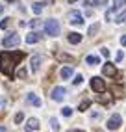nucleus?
Wrapping results in <instances>:
<instances>
[{"instance_id": "4c0bfd02", "label": "nucleus", "mask_w": 126, "mask_h": 132, "mask_svg": "<svg viewBox=\"0 0 126 132\" xmlns=\"http://www.w3.org/2000/svg\"><path fill=\"white\" fill-rule=\"evenodd\" d=\"M2 10H4V7H2V6H0V13H2Z\"/></svg>"}, {"instance_id": "6ab92c4d", "label": "nucleus", "mask_w": 126, "mask_h": 132, "mask_svg": "<svg viewBox=\"0 0 126 132\" xmlns=\"http://www.w3.org/2000/svg\"><path fill=\"white\" fill-rule=\"evenodd\" d=\"M107 0H85V6H104Z\"/></svg>"}, {"instance_id": "2f4dec72", "label": "nucleus", "mask_w": 126, "mask_h": 132, "mask_svg": "<svg viewBox=\"0 0 126 132\" xmlns=\"http://www.w3.org/2000/svg\"><path fill=\"white\" fill-rule=\"evenodd\" d=\"M122 58H124V54H122V50H121V52H117V56H115V60H117V61H121Z\"/></svg>"}, {"instance_id": "f3484780", "label": "nucleus", "mask_w": 126, "mask_h": 132, "mask_svg": "<svg viewBox=\"0 0 126 132\" xmlns=\"http://www.w3.org/2000/svg\"><path fill=\"white\" fill-rule=\"evenodd\" d=\"M96 101H98V102H102V104H110V102H111V97H107V95H104V91H102L100 95L96 97Z\"/></svg>"}, {"instance_id": "aec40b11", "label": "nucleus", "mask_w": 126, "mask_h": 132, "mask_svg": "<svg viewBox=\"0 0 126 132\" xmlns=\"http://www.w3.org/2000/svg\"><path fill=\"white\" fill-rule=\"evenodd\" d=\"M32 10H33V13H35V15H39V13L43 11V4H41V2H35Z\"/></svg>"}, {"instance_id": "9d476101", "label": "nucleus", "mask_w": 126, "mask_h": 132, "mask_svg": "<svg viewBox=\"0 0 126 132\" xmlns=\"http://www.w3.org/2000/svg\"><path fill=\"white\" fill-rule=\"evenodd\" d=\"M26 102L28 104H33V106H41V99L35 93H28L26 95Z\"/></svg>"}, {"instance_id": "7c9ffc66", "label": "nucleus", "mask_w": 126, "mask_h": 132, "mask_svg": "<svg viewBox=\"0 0 126 132\" xmlns=\"http://www.w3.org/2000/svg\"><path fill=\"white\" fill-rule=\"evenodd\" d=\"M24 119V116H22V113H17V116H15V123H21Z\"/></svg>"}, {"instance_id": "20e7f679", "label": "nucleus", "mask_w": 126, "mask_h": 132, "mask_svg": "<svg viewBox=\"0 0 126 132\" xmlns=\"http://www.w3.org/2000/svg\"><path fill=\"white\" fill-rule=\"evenodd\" d=\"M91 87L96 93H102V91H106V82L102 80L100 76H93L91 78Z\"/></svg>"}, {"instance_id": "f257e3e1", "label": "nucleus", "mask_w": 126, "mask_h": 132, "mask_svg": "<svg viewBox=\"0 0 126 132\" xmlns=\"http://www.w3.org/2000/svg\"><path fill=\"white\" fill-rule=\"evenodd\" d=\"M24 58V52H7L4 50L0 54V71H2L6 76L13 78L15 75V65Z\"/></svg>"}, {"instance_id": "cd10ccee", "label": "nucleus", "mask_w": 126, "mask_h": 132, "mask_svg": "<svg viewBox=\"0 0 126 132\" xmlns=\"http://www.w3.org/2000/svg\"><path fill=\"white\" fill-rule=\"evenodd\" d=\"M17 76H19V78H26V76H28V73H26V69H21V71L17 73Z\"/></svg>"}, {"instance_id": "4468645a", "label": "nucleus", "mask_w": 126, "mask_h": 132, "mask_svg": "<svg viewBox=\"0 0 126 132\" xmlns=\"http://www.w3.org/2000/svg\"><path fill=\"white\" fill-rule=\"evenodd\" d=\"M67 39H69V43H73V45H78V43L82 41V36H80V34H76V32H70Z\"/></svg>"}, {"instance_id": "f8f14e48", "label": "nucleus", "mask_w": 126, "mask_h": 132, "mask_svg": "<svg viewBox=\"0 0 126 132\" xmlns=\"http://www.w3.org/2000/svg\"><path fill=\"white\" fill-rule=\"evenodd\" d=\"M56 60L58 61H69V63H73V61H74V58L70 54H65V52H56Z\"/></svg>"}, {"instance_id": "b1692460", "label": "nucleus", "mask_w": 126, "mask_h": 132, "mask_svg": "<svg viewBox=\"0 0 126 132\" xmlns=\"http://www.w3.org/2000/svg\"><path fill=\"white\" fill-rule=\"evenodd\" d=\"M50 127H52V130H59V123H58V119H50Z\"/></svg>"}, {"instance_id": "c9c22d12", "label": "nucleus", "mask_w": 126, "mask_h": 132, "mask_svg": "<svg viewBox=\"0 0 126 132\" xmlns=\"http://www.w3.org/2000/svg\"><path fill=\"white\" fill-rule=\"evenodd\" d=\"M69 132H82V130H69Z\"/></svg>"}, {"instance_id": "c85d7f7f", "label": "nucleus", "mask_w": 126, "mask_h": 132, "mask_svg": "<svg viewBox=\"0 0 126 132\" xmlns=\"http://www.w3.org/2000/svg\"><path fill=\"white\" fill-rule=\"evenodd\" d=\"M82 80H84V78H82V75H76V76H74V80H73V82H74V84L78 86V84H82Z\"/></svg>"}, {"instance_id": "58836bf2", "label": "nucleus", "mask_w": 126, "mask_h": 132, "mask_svg": "<svg viewBox=\"0 0 126 132\" xmlns=\"http://www.w3.org/2000/svg\"><path fill=\"white\" fill-rule=\"evenodd\" d=\"M10 2H15V0H10Z\"/></svg>"}, {"instance_id": "412c9836", "label": "nucleus", "mask_w": 126, "mask_h": 132, "mask_svg": "<svg viewBox=\"0 0 126 132\" xmlns=\"http://www.w3.org/2000/svg\"><path fill=\"white\" fill-rule=\"evenodd\" d=\"M126 4V0H113V10H119Z\"/></svg>"}, {"instance_id": "6e6552de", "label": "nucleus", "mask_w": 126, "mask_h": 132, "mask_svg": "<svg viewBox=\"0 0 126 132\" xmlns=\"http://www.w3.org/2000/svg\"><path fill=\"white\" fill-rule=\"evenodd\" d=\"M41 125H39V121L35 119V117H32V119H28L26 121V125H24V130L26 132H33V130H37Z\"/></svg>"}, {"instance_id": "9b49d317", "label": "nucleus", "mask_w": 126, "mask_h": 132, "mask_svg": "<svg viewBox=\"0 0 126 132\" xmlns=\"http://www.w3.org/2000/svg\"><path fill=\"white\" fill-rule=\"evenodd\" d=\"M41 39V34H37V32H30L28 36H26V43L28 45H33V43H37Z\"/></svg>"}, {"instance_id": "bb28decb", "label": "nucleus", "mask_w": 126, "mask_h": 132, "mask_svg": "<svg viewBox=\"0 0 126 132\" xmlns=\"http://www.w3.org/2000/svg\"><path fill=\"white\" fill-rule=\"evenodd\" d=\"M96 32H98V24H93L91 28H89V36H95Z\"/></svg>"}, {"instance_id": "393cba45", "label": "nucleus", "mask_w": 126, "mask_h": 132, "mask_svg": "<svg viewBox=\"0 0 126 132\" xmlns=\"http://www.w3.org/2000/svg\"><path fill=\"white\" fill-rule=\"evenodd\" d=\"M61 113H63V116H65V117H70V116H73V110H70L69 106H65V108L61 110Z\"/></svg>"}, {"instance_id": "2eb2a0df", "label": "nucleus", "mask_w": 126, "mask_h": 132, "mask_svg": "<svg viewBox=\"0 0 126 132\" xmlns=\"http://www.w3.org/2000/svg\"><path fill=\"white\" fill-rule=\"evenodd\" d=\"M41 56H33L32 58V71L35 73V71H39V65H41Z\"/></svg>"}, {"instance_id": "0eeeda50", "label": "nucleus", "mask_w": 126, "mask_h": 132, "mask_svg": "<svg viewBox=\"0 0 126 132\" xmlns=\"http://www.w3.org/2000/svg\"><path fill=\"white\" fill-rule=\"evenodd\" d=\"M65 87H61V86H58V87H54V89H52V99L54 101H63V99H65Z\"/></svg>"}, {"instance_id": "a878e982", "label": "nucleus", "mask_w": 126, "mask_h": 132, "mask_svg": "<svg viewBox=\"0 0 126 132\" xmlns=\"http://www.w3.org/2000/svg\"><path fill=\"white\" fill-rule=\"evenodd\" d=\"M89 106H91V102H89V101H84L82 104H80V110H82V112H85Z\"/></svg>"}, {"instance_id": "c756f323", "label": "nucleus", "mask_w": 126, "mask_h": 132, "mask_svg": "<svg viewBox=\"0 0 126 132\" xmlns=\"http://www.w3.org/2000/svg\"><path fill=\"white\" fill-rule=\"evenodd\" d=\"M100 52H102L104 58H110V50H107V48H100Z\"/></svg>"}, {"instance_id": "e433bc0d", "label": "nucleus", "mask_w": 126, "mask_h": 132, "mask_svg": "<svg viewBox=\"0 0 126 132\" xmlns=\"http://www.w3.org/2000/svg\"><path fill=\"white\" fill-rule=\"evenodd\" d=\"M69 2H70V4H73V2H76V0H69Z\"/></svg>"}, {"instance_id": "1a4fd4ad", "label": "nucleus", "mask_w": 126, "mask_h": 132, "mask_svg": "<svg viewBox=\"0 0 126 132\" xmlns=\"http://www.w3.org/2000/svg\"><path fill=\"white\" fill-rule=\"evenodd\" d=\"M102 73H104L106 76H115V75H117V69H115L113 63L107 61V63H104V67H102Z\"/></svg>"}, {"instance_id": "7ed1b4c3", "label": "nucleus", "mask_w": 126, "mask_h": 132, "mask_svg": "<svg viewBox=\"0 0 126 132\" xmlns=\"http://www.w3.org/2000/svg\"><path fill=\"white\" fill-rule=\"evenodd\" d=\"M4 48H11V47H17L21 43V37L17 36V34H10V36H6L4 37Z\"/></svg>"}, {"instance_id": "39448f33", "label": "nucleus", "mask_w": 126, "mask_h": 132, "mask_svg": "<svg viewBox=\"0 0 126 132\" xmlns=\"http://www.w3.org/2000/svg\"><path fill=\"white\" fill-rule=\"evenodd\" d=\"M121 123H122L121 116H119V113H113V116L110 117V121H107V128H110V130H117L121 127Z\"/></svg>"}, {"instance_id": "72a5a7b5", "label": "nucleus", "mask_w": 126, "mask_h": 132, "mask_svg": "<svg viewBox=\"0 0 126 132\" xmlns=\"http://www.w3.org/2000/svg\"><path fill=\"white\" fill-rule=\"evenodd\" d=\"M121 43H122V45L126 47V36H122V37H121Z\"/></svg>"}, {"instance_id": "ddd939ff", "label": "nucleus", "mask_w": 126, "mask_h": 132, "mask_svg": "<svg viewBox=\"0 0 126 132\" xmlns=\"http://www.w3.org/2000/svg\"><path fill=\"white\" fill-rule=\"evenodd\" d=\"M111 93H113V97H119V99H121V97H124V87L121 84H117V86L111 87Z\"/></svg>"}, {"instance_id": "423d86ee", "label": "nucleus", "mask_w": 126, "mask_h": 132, "mask_svg": "<svg viewBox=\"0 0 126 132\" xmlns=\"http://www.w3.org/2000/svg\"><path fill=\"white\" fill-rule=\"evenodd\" d=\"M69 22L74 24V26H82V24H84V17H82V13L70 11V13H69Z\"/></svg>"}, {"instance_id": "473e14b6", "label": "nucleus", "mask_w": 126, "mask_h": 132, "mask_svg": "<svg viewBox=\"0 0 126 132\" xmlns=\"http://www.w3.org/2000/svg\"><path fill=\"white\" fill-rule=\"evenodd\" d=\"M30 26H32V28H37V26H39V21H37V19L32 21V22H30Z\"/></svg>"}, {"instance_id": "dca6fc26", "label": "nucleus", "mask_w": 126, "mask_h": 132, "mask_svg": "<svg viewBox=\"0 0 126 132\" xmlns=\"http://www.w3.org/2000/svg\"><path fill=\"white\" fill-rule=\"evenodd\" d=\"M59 75H61V78H63V80H67V78H70V76H73V67H63Z\"/></svg>"}, {"instance_id": "f704fd0d", "label": "nucleus", "mask_w": 126, "mask_h": 132, "mask_svg": "<svg viewBox=\"0 0 126 132\" xmlns=\"http://www.w3.org/2000/svg\"><path fill=\"white\" fill-rule=\"evenodd\" d=\"M0 132H6V128H4V127H0Z\"/></svg>"}, {"instance_id": "a211bd4d", "label": "nucleus", "mask_w": 126, "mask_h": 132, "mask_svg": "<svg viewBox=\"0 0 126 132\" xmlns=\"http://www.w3.org/2000/svg\"><path fill=\"white\" fill-rule=\"evenodd\" d=\"M85 61H87L89 65H96V63H100V58H98V56H93V54H91V56H87V58H85Z\"/></svg>"}, {"instance_id": "4be33fe9", "label": "nucleus", "mask_w": 126, "mask_h": 132, "mask_svg": "<svg viewBox=\"0 0 126 132\" xmlns=\"http://www.w3.org/2000/svg\"><path fill=\"white\" fill-rule=\"evenodd\" d=\"M126 21V11H122V13H119V15H117V19H115V22H124Z\"/></svg>"}, {"instance_id": "5701e85b", "label": "nucleus", "mask_w": 126, "mask_h": 132, "mask_svg": "<svg viewBox=\"0 0 126 132\" xmlns=\"http://www.w3.org/2000/svg\"><path fill=\"white\" fill-rule=\"evenodd\" d=\"M10 22H11V19H2V21H0V28L6 30L7 26H10Z\"/></svg>"}, {"instance_id": "f03ea898", "label": "nucleus", "mask_w": 126, "mask_h": 132, "mask_svg": "<svg viewBox=\"0 0 126 132\" xmlns=\"http://www.w3.org/2000/svg\"><path fill=\"white\" fill-rule=\"evenodd\" d=\"M44 32L48 34V36H58L59 34V24H58V21H54V19H48L47 22H44Z\"/></svg>"}]
</instances>
